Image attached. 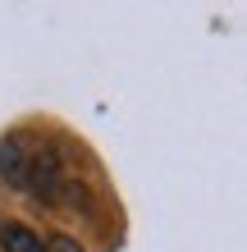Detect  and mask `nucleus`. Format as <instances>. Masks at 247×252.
Listing matches in <instances>:
<instances>
[{
	"label": "nucleus",
	"mask_w": 247,
	"mask_h": 252,
	"mask_svg": "<svg viewBox=\"0 0 247 252\" xmlns=\"http://www.w3.org/2000/svg\"><path fill=\"white\" fill-rule=\"evenodd\" d=\"M37 142H41V138H32V133H23V128H14V133L0 138V179H5V188H23V184H27Z\"/></svg>",
	"instance_id": "nucleus-1"
},
{
	"label": "nucleus",
	"mask_w": 247,
	"mask_h": 252,
	"mask_svg": "<svg viewBox=\"0 0 247 252\" xmlns=\"http://www.w3.org/2000/svg\"><path fill=\"white\" fill-rule=\"evenodd\" d=\"M0 252H46V239L19 220H9V225H0Z\"/></svg>",
	"instance_id": "nucleus-2"
},
{
	"label": "nucleus",
	"mask_w": 247,
	"mask_h": 252,
	"mask_svg": "<svg viewBox=\"0 0 247 252\" xmlns=\"http://www.w3.org/2000/svg\"><path fill=\"white\" fill-rule=\"evenodd\" d=\"M46 252H87L78 239H69V234H51L46 239Z\"/></svg>",
	"instance_id": "nucleus-3"
}]
</instances>
